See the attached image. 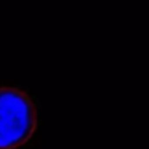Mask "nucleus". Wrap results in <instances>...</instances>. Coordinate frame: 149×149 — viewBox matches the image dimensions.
I'll return each instance as SVG.
<instances>
[{
    "label": "nucleus",
    "instance_id": "obj_1",
    "mask_svg": "<svg viewBox=\"0 0 149 149\" xmlns=\"http://www.w3.org/2000/svg\"><path fill=\"white\" fill-rule=\"evenodd\" d=\"M37 128V107L26 91L0 87V149H18Z\"/></svg>",
    "mask_w": 149,
    "mask_h": 149
}]
</instances>
